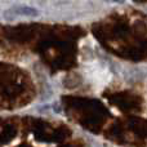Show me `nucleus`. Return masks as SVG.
Returning a JSON list of instances; mask_svg holds the SVG:
<instances>
[{
    "label": "nucleus",
    "mask_w": 147,
    "mask_h": 147,
    "mask_svg": "<svg viewBox=\"0 0 147 147\" xmlns=\"http://www.w3.org/2000/svg\"><path fill=\"white\" fill-rule=\"evenodd\" d=\"M107 1H112V3H119V4H120V3H124L125 0H107Z\"/></svg>",
    "instance_id": "nucleus-2"
},
{
    "label": "nucleus",
    "mask_w": 147,
    "mask_h": 147,
    "mask_svg": "<svg viewBox=\"0 0 147 147\" xmlns=\"http://www.w3.org/2000/svg\"><path fill=\"white\" fill-rule=\"evenodd\" d=\"M14 14V16H25V17H38L39 12L32 7H26V5H18L13 7L9 10L5 12V16Z\"/></svg>",
    "instance_id": "nucleus-1"
}]
</instances>
